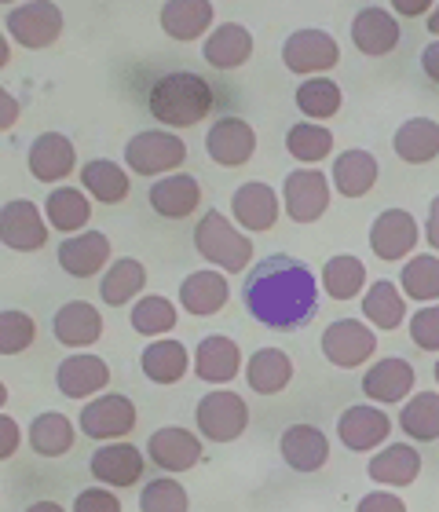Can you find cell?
I'll use <instances>...</instances> for the list:
<instances>
[{
  "label": "cell",
  "mask_w": 439,
  "mask_h": 512,
  "mask_svg": "<svg viewBox=\"0 0 439 512\" xmlns=\"http://www.w3.org/2000/svg\"><path fill=\"white\" fill-rule=\"evenodd\" d=\"M8 63H11V44H8V37L0 33V70H4Z\"/></svg>",
  "instance_id": "cell-57"
},
{
  "label": "cell",
  "mask_w": 439,
  "mask_h": 512,
  "mask_svg": "<svg viewBox=\"0 0 439 512\" xmlns=\"http://www.w3.org/2000/svg\"><path fill=\"white\" fill-rule=\"evenodd\" d=\"M150 118L169 128H191L205 121V114L213 110V85L202 74L191 70H172V74L158 77L147 96Z\"/></svg>",
  "instance_id": "cell-2"
},
{
  "label": "cell",
  "mask_w": 439,
  "mask_h": 512,
  "mask_svg": "<svg viewBox=\"0 0 439 512\" xmlns=\"http://www.w3.org/2000/svg\"><path fill=\"white\" fill-rule=\"evenodd\" d=\"M363 315L374 330H399V326L407 322V300H403V293L396 289V282H385V278H381V282H374V286L366 289Z\"/></svg>",
  "instance_id": "cell-38"
},
{
  "label": "cell",
  "mask_w": 439,
  "mask_h": 512,
  "mask_svg": "<svg viewBox=\"0 0 439 512\" xmlns=\"http://www.w3.org/2000/svg\"><path fill=\"white\" fill-rule=\"evenodd\" d=\"M8 33L15 37L19 48H30V52L52 48L63 33V11H59V4H48V0L19 4L8 15Z\"/></svg>",
  "instance_id": "cell-9"
},
{
  "label": "cell",
  "mask_w": 439,
  "mask_h": 512,
  "mask_svg": "<svg viewBox=\"0 0 439 512\" xmlns=\"http://www.w3.org/2000/svg\"><path fill=\"white\" fill-rule=\"evenodd\" d=\"M74 421L66 414H59V410H48V414L33 417L30 425V447L41 454V458H63V454H70V447H74Z\"/></svg>",
  "instance_id": "cell-39"
},
{
  "label": "cell",
  "mask_w": 439,
  "mask_h": 512,
  "mask_svg": "<svg viewBox=\"0 0 439 512\" xmlns=\"http://www.w3.org/2000/svg\"><path fill=\"white\" fill-rule=\"evenodd\" d=\"M19 114H22L19 99L11 96L8 88H0V132H8V128L19 125Z\"/></svg>",
  "instance_id": "cell-52"
},
{
  "label": "cell",
  "mask_w": 439,
  "mask_h": 512,
  "mask_svg": "<svg viewBox=\"0 0 439 512\" xmlns=\"http://www.w3.org/2000/svg\"><path fill=\"white\" fill-rule=\"evenodd\" d=\"M429 30L439 37V4H436V11H432V15H429Z\"/></svg>",
  "instance_id": "cell-58"
},
{
  "label": "cell",
  "mask_w": 439,
  "mask_h": 512,
  "mask_svg": "<svg viewBox=\"0 0 439 512\" xmlns=\"http://www.w3.org/2000/svg\"><path fill=\"white\" fill-rule=\"evenodd\" d=\"M55 384H59V392L66 399H92V395H99L110 384V366L92 352L70 355L55 370Z\"/></svg>",
  "instance_id": "cell-21"
},
{
  "label": "cell",
  "mask_w": 439,
  "mask_h": 512,
  "mask_svg": "<svg viewBox=\"0 0 439 512\" xmlns=\"http://www.w3.org/2000/svg\"><path fill=\"white\" fill-rule=\"evenodd\" d=\"M282 205H286L290 220L315 224L330 209V180L319 169H293L282 183Z\"/></svg>",
  "instance_id": "cell-10"
},
{
  "label": "cell",
  "mask_w": 439,
  "mask_h": 512,
  "mask_svg": "<svg viewBox=\"0 0 439 512\" xmlns=\"http://www.w3.org/2000/svg\"><path fill=\"white\" fill-rule=\"evenodd\" d=\"M333 187H337V194H344V198H363V194L374 191L377 183V158L370 154V150H344V154H337V161H333Z\"/></svg>",
  "instance_id": "cell-32"
},
{
  "label": "cell",
  "mask_w": 439,
  "mask_h": 512,
  "mask_svg": "<svg viewBox=\"0 0 439 512\" xmlns=\"http://www.w3.org/2000/svg\"><path fill=\"white\" fill-rule=\"evenodd\" d=\"M143 286H147V267L132 256H121L103 271V282H99V300L107 308H125L132 300L140 297Z\"/></svg>",
  "instance_id": "cell-31"
},
{
  "label": "cell",
  "mask_w": 439,
  "mask_h": 512,
  "mask_svg": "<svg viewBox=\"0 0 439 512\" xmlns=\"http://www.w3.org/2000/svg\"><path fill=\"white\" fill-rule=\"evenodd\" d=\"M366 476L381 487H410V483L421 476V454L418 447L410 443H396V447H385L381 454L370 458L366 465Z\"/></svg>",
  "instance_id": "cell-29"
},
{
  "label": "cell",
  "mask_w": 439,
  "mask_h": 512,
  "mask_svg": "<svg viewBox=\"0 0 439 512\" xmlns=\"http://www.w3.org/2000/svg\"><path fill=\"white\" fill-rule=\"evenodd\" d=\"M414 366L407 363V359H399V355H392V359H381V363H374L370 370H366L363 377V392L366 399H374V403H403L410 395V388H414Z\"/></svg>",
  "instance_id": "cell-26"
},
{
  "label": "cell",
  "mask_w": 439,
  "mask_h": 512,
  "mask_svg": "<svg viewBox=\"0 0 439 512\" xmlns=\"http://www.w3.org/2000/svg\"><path fill=\"white\" fill-rule=\"evenodd\" d=\"M187 158V143L176 132L165 128H147L125 143V165L136 176H165V172L180 169Z\"/></svg>",
  "instance_id": "cell-4"
},
{
  "label": "cell",
  "mask_w": 439,
  "mask_h": 512,
  "mask_svg": "<svg viewBox=\"0 0 439 512\" xmlns=\"http://www.w3.org/2000/svg\"><path fill=\"white\" fill-rule=\"evenodd\" d=\"M399 428L414 443H436L439 439V392H418L410 395L399 410Z\"/></svg>",
  "instance_id": "cell-40"
},
{
  "label": "cell",
  "mask_w": 439,
  "mask_h": 512,
  "mask_svg": "<svg viewBox=\"0 0 439 512\" xmlns=\"http://www.w3.org/2000/svg\"><path fill=\"white\" fill-rule=\"evenodd\" d=\"M399 282L410 300H439V256H414L399 271Z\"/></svg>",
  "instance_id": "cell-45"
},
{
  "label": "cell",
  "mask_w": 439,
  "mask_h": 512,
  "mask_svg": "<svg viewBox=\"0 0 439 512\" xmlns=\"http://www.w3.org/2000/svg\"><path fill=\"white\" fill-rule=\"evenodd\" d=\"M322 355L341 370L363 366L377 352V333L359 319H337L322 330Z\"/></svg>",
  "instance_id": "cell-8"
},
{
  "label": "cell",
  "mask_w": 439,
  "mask_h": 512,
  "mask_svg": "<svg viewBox=\"0 0 439 512\" xmlns=\"http://www.w3.org/2000/svg\"><path fill=\"white\" fill-rule=\"evenodd\" d=\"M399 22L388 8H363L352 19V44L363 55H388L399 44Z\"/></svg>",
  "instance_id": "cell-25"
},
{
  "label": "cell",
  "mask_w": 439,
  "mask_h": 512,
  "mask_svg": "<svg viewBox=\"0 0 439 512\" xmlns=\"http://www.w3.org/2000/svg\"><path fill=\"white\" fill-rule=\"evenodd\" d=\"M436 381H439V359H436Z\"/></svg>",
  "instance_id": "cell-60"
},
{
  "label": "cell",
  "mask_w": 439,
  "mask_h": 512,
  "mask_svg": "<svg viewBox=\"0 0 439 512\" xmlns=\"http://www.w3.org/2000/svg\"><path fill=\"white\" fill-rule=\"evenodd\" d=\"M132 330L143 337H165L169 330H176V308L165 297H143L132 308Z\"/></svg>",
  "instance_id": "cell-44"
},
{
  "label": "cell",
  "mask_w": 439,
  "mask_h": 512,
  "mask_svg": "<svg viewBox=\"0 0 439 512\" xmlns=\"http://www.w3.org/2000/svg\"><path fill=\"white\" fill-rule=\"evenodd\" d=\"M22 447V432L15 425V417L0 414V461L15 458V450Z\"/></svg>",
  "instance_id": "cell-51"
},
{
  "label": "cell",
  "mask_w": 439,
  "mask_h": 512,
  "mask_svg": "<svg viewBox=\"0 0 439 512\" xmlns=\"http://www.w3.org/2000/svg\"><path fill=\"white\" fill-rule=\"evenodd\" d=\"M26 165H30L33 180L63 183L77 165V150H74V143L63 136V132H41V136L30 143Z\"/></svg>",
  "instance_id": "cell-16"
},
{
  "label": "cell",
  "mask_w": 439,
  "mask_h": 512,
  "mask_svg": "<svg viewBox=\"0 0 439 512\" xmlns=\"http://www.w3.org/2000/svg\"><path fill=\"white\" fill-rule=\"evenodd\" d=\"M355 512H407V502L392 491H374L355 505Z\"/></svg>",
  "instance_id": "cell-50"
},
{
  "label": "cell",
  "mask_w": 439,
  "mask_h": 512,
  "mask_svg": "<svg viewBox=\"0 0 439 512\" xmlns=\"http://www.w3.org/2000/svg\"><path fill=\"white\" fill-rule=\"evenodd\" d=\"M140 414H136V406H132L129 395H118V392H103L96 395L92 403H85L81 417H77V425L85 432L88 439H121L129 436L132 428H136Z\"/></svg>",
  "instance_id": "cell-7"
},
{
  "label": "cell",
  "mask_w": 439,
  "mask_h": 512,
  "mask_svg": "<svg viewBox=\"0 0 439 512\" xmlns=\"http://www.w3.org/2000/svg\"><path fill=\"white\" fill-rule=\"evenodd\" d=\"M410 341L425 352H439V304H429L410 315Z\"/></svg>",
  "instance_id": "cell-48"
},
{
  "label": "cell",
  "mask_w": 439,
  "mask_h": 512,
  "mask_svg": "<svg viewBox=\"0 0 439 512\" xmlns=\"http://www.w3.org/2000/svg\"><path fill=\"white\" fill-rule=\"evenodd\" d=\"M110 260V238L103 231H81L59 246V267L74 278H92Z\"/></svg>",
  "instance_id": "cell-27"
},
{
  "label": "cell",
  "mask_w": 439,
  "mask_h": 512,
  "mask_svg": "<svg viewBox=\"0 0 439 512\" xmlns=\"http://www.w3.org/2000/svg\"><path fill=\"white\" fill-rule=\"evenodd\" d=\"M344 103V92L337 81L330 77H308L304 85L297 88V107L304 118L311 121H330Z\"/></svg>",
  "instance_id": "cell-42"
},
{
  "label": "cell",
  "mask_w": 439,
  "mask_h": 512,
  "mask_svg": "<svg viewBox=\"0 0 439 512\" xmlns=\"http://www.w3.org/2000/svg\"><path fill=\"white\" fill-rule=\"evenodd\" d=\"M81 187H85V194H92L96 202L118 205V202H125V198H129L132 180H129V172L121 169L118 161L96 158V161H88V165H81Z\"/></svg>",
  "instance_id": "cell-35"
},
{
  "label": "cell",
  "mask_w": 439,
  "mask_h": 512,
  "mask_svg": "<svg viewBox=\"0 0 439 512\" xmlns=\"http://www.w3.org/2000/svg\"><path fill=\"white\" fill-rule=\"evenodd\" d=\"M37 341V322L26 311H0V355H19Z\"/></svg>",
  "instance_id": "cell-47"
},
{
  "label": "cell",
  "mask_w": 439,
  "mask_h": 512,
  "mask_svg": "<svg viewBox=\"0 0 439 512\" xmlns=\"http://www.w3.org/2000/svg\"><path fill=\"white\" fill-rule=\"evenodd\" d=\"M194 249L220 271H246L253 260V242L224 213H205L194 224Z\"/></svg>",
  "instance_id": "cell-3"
},
{
  "label": "cell",
  "mask_w": 439,
  "mask_h": 512,
  "mask_svg": "<svg viewBox=\"0 0 439 512\" xmlns=\"http://www.w3.org/2000/svg\"><path fill=\"white\" fill-rule=\"evenodd\" d=\"M205 150L216 165L224 169H238L257 154V132L242 118H220L209 132H205Z\"/></svg>",
  "instance_id": "cell-12"
},
{
  "label": "cell",
  "mask_w": 439,
  "mask_h": 512,
  "mask_svg": "<svg viewBox=\"0 0 439 512\" xmlns=\"http://www.w3.org/2000/svg\"><path fill=\"white\" fill-rule=\"evenodd\" d=\"M194 425H198V432H202L209 443H235L249 425V406L238 392L216 388V392L198 399Z\"/></svg>",
  "instance_id": "cell-5"
},
{
  "label": "cell",
  "mask_w": 439,
  "mask_h": 512,
  "mask_svg": "<svg viewBox=\"0 0 439 512\" xmlns=\"http://www.w3.org/2000/svg\"><path fill=\"white\" fill-rule=\"evenodd\" d=\"M282 63L300 77H322L341 63V48L326 30H297L282 44Z\"/></svg>",
  "instance_id": "cell-6"
},
{
  "label": "cell",
  "mask_w": 439,
  "mask_h": 512,
  "mask_svg": "<svg viewBox=\"0 0 439 512\" xmlns=\"http://www.w3.org/2000/svg\"><path fill=\"white\" fill-rule=\"evenodd\" d=\"M74 512H121V502L107 487H85L74 498Z\"/></svg>",
  "instance_id": "cell-49"
},
{
  "label": "cell",
  "mask_w": 439,
  "mask_h": 512,
  "mask_svg": "<svg viewBox=\"0 0 439 512\" xmlns=\"http://www.w3.org/2000/svg\"><path fill=\"white\" fill-rule=\"evenodd\" d=\"M392 147H396V158L407 165H429L439 154V125L432 118L403 121L392 136Z\"/></svg>",
  "instance_id": "cell-34"
},
{
  "label": "cell",
  "mask_w": 439,
  "mask_h": 512,
  "mask_svg": "<svg viewBox=\"0 0 439 512\" xmlns=\"http://www.w3.org/2000/svg\"><path fill=\"white\" fill-rule=\"evenodd\" d=\"M392 8H396L399 15H421V11L432 8V4H429V0H396Z\"/></svg>",
  "instance_id": "cell-55"
},
{
  "label": "cell",
  "mask_w": 439,
  "mask_h": 512,
  "mask_svg": "<svg viewBox=\"0 0 439 512\" xmlns=\"http://www.w3.org/2000/svg\"><path fill=\"white\" fill-rule=\"evenodd\" d=\"M246 311L268 330H297L319 311V282L297 256H264L246 278Z\"/></svg>",
  "instance_id": "cell-1"
},
{
  "label": "cell",
  "mask_w": 439,
  "mask_h": 512,
  "mask_svg": "<svg viewBox=\"0 0 439 512\" xmlns=\"http://www.w3.org/2000/svg\"><path fill=\"white\" fill-rule=\"evenodd\" d=\"M337 436L348 450L355 454H366V450L381 447L388 436H392V417L381 410V406H348L337 421Z\"/></svg>",
  "instance_id": "cell-13"
},
{
  "label": "cell",
  "mask_w": 439,
  "mask_h": 512,
  "mask_svg": "<svg viewBox=\"0 0 439 512\" xmlns=\"http://www.w3.org/2000/svg\"><path fill=\"white\" fill-rule=\"evenodd\" d=\"M0 242L15 253H37L48 242V220L30 198L0 205Z\"/></svg>",
  "instance_id": "cell-11"
},
{
  "label": "cell",
  "mask_w": 439,
  "mask_h": 512,
  "mask_svg": "<svg viewBox=\"0 0 439 512\" xmlns=\"http://www.w3.org/2000/svg\"><path fill=\"white\" fill-rule=\"evenodd\" d=\"M231 300V282L220 271H191L180 282V304L194 319H209L216 311H224Z\"/></svg>",
  "instance_id": "cell-23"
},
{
  "label": "cell",
  "mask_w": 439,
  "mask_h": 512,
  "mask_svg": "<svg viewBox=\"0 0 439 512\" xmlns=\"http://www.w3.org/2000/svg\"><path fill=\"white\" fill-rule=\"evenodd\" d=\"M44 220H48V227L74 238V231H81L92 220V202L77 187H55L44 202Z\"/></svg>",
  "instance_id": "cell-37"
},
{
  "label": "cell",
  "mask_w": 439,
  "mask_h": 512,
  "mask_svg": "<svg viewBox=\"0 0 439 512\" xmlns=\"http://www.w3.org/2000/svg\"><path fill=\"white\" fill-rule=\"evenodd\" d=\"M246 381L257 395H279L293 381V359L282 348H260L249 355Z\"/></svg>",
  "instance_id": "cell-33"
},
{
  "label": "cell",
  "mask_w": 439,
  "mask_h": 512,
  "mask_svg": "<svg viewBox=\"0 0 439 512\" xmlns=\"http://www.w3.org/2000/svg\"><path fill=\"white\" fill-rule=\"evenodd\" d=\"M52 333L55 341L66 344V348H92L103 337V315L85 300H70V304L55 311Z\"/></svg>",
  "instance_id": "cell-24"
},
{
  "label": "cell",
  "mask_w": 439,
  "mask_h": 512,
  "mask_svg": "<svg viewBox=\"0 0 439 512\" xmlns=\"http://www.w3.org/2000/svg\"><path fill=\"white\" fill-rule=\"evenodd\" d=\"M8 403V388H4V381H0V406Z\"/></svg>",
  "instance_id": "cell-59"
},
{
  "label": "cell",
  "mask_w": 439,
  "mask_h": 512,
  "mask_svg": "<svg viewBox=\"0 0 439 512\" xmlns=\"http://www.w3.org/2000/svg\"><path fill=\"white\" fill-rule=\"evenodd\" d=\"M286 150L297 161H304V165H315V161H322L333 150V132L326 125H308V121L293 125L286 132Z\"/></svg>",
  "instance_id": "cell-43"
},
{
  "label": "cell",
  "mask_w": 439,
  "mask_h": 512,
  "mask_svg": "<svg viewBox=\"0 0 439 512\" xmlns=\"http://www.w3.org/2000/svg\"><path fill=\"white\" fill-rule=\"evenodd\" d=\"M213 26V4L209 0H169L161 4V30L172 41H198Z\"/></svg>",
  "instance_id": "cell-30"
},
{
  "label": "cell",
  "mask_w": 439,
  "mask_h": 512,
  "mask_svg": "<svg viewBox=\"0 0 439 512\" xmlns=\"http://www.w3.org/2000/svg\"><path fill=\"white\" fill-rule=\"evenodd\" d=\"M143 469H147V458L132 443L99 447L88 461V472L99 480V487H132L143 480Z\"/></svg>",
  "instance_id": "cell-17"
},
{
  "label": "cell",
  "mask_w": 439,
  "mask_h": 512,
  "mask_svg": "<svg viewBox=\"0 0 439 512\" xmlns=\"http://www.w3.org/2000/svg\"><path fill=\"white\" fill-rule=\"evenodd\" d=\"M279 450L293 472H319L330 461V439L315 425H290L282 432Z\"/></svg>",
  "instance_id": "cell-22"
},
{
  "label": "cell",
  "mask_w": 439,
  "mask_h": 512,
  "mask_svg": "<svg viewBox=\"0 0 439 512\" xmlns=\"http://www.w3.org/2000/svg\"><path fill=\"white\" fill-rule=\"evenodd\" d=\"M205 63L216 66V70H238V66L249 63L253 55V33L238 22H220L202 44Z\"/></svg>",
  "instance_id": "cell-28"
},
{
  "label": "cell",
  "mask_w": 439,
  "mask_h": 512,
  "mask_svg": "<svg viewBox=\"0 0 439 512\" xmlns=\"http://www.w3.org/2000/svg\"><path fill=\"white\" fill-rule=\"evenodd\" d=\"M418 246V220L407 209H385L370 224V249L381 260H403Z\"/></svg>",
  "instance_id": "cell-20"
},
{
  "label": "cell",
  "mask_w": 439,
  "mask_h": 512,
  "mask_svg": "<svg viewBox=\"0 0 439 512\" xmlns=\"http://www.w3.org/2000/svg\"><path fill=\"white\" fill-rule=\"evenodd\" d=\"M147 458L161 472H187L202 461V439L194 436L191 428H180V425L158 428L147 439Z\"/></svg>",
  "instance_id": "cell-14"
},
{
  "label": "cell",
  "mask_w": 439,
  "mask_h": 512,
  "mask_svg": "<svg viewBox=\"0 0 439 512\" xmlns=\"http://www.w3.org/2000/svg\"><path fill=\"white\" fill-rule=\"evenodd\" d=\"M140 366H143V377L154 384H176L183 381L187 374V348L180 341H172V337H161V341H150L140 355Z\"/></svg>",
  "instance_id": "cell-36"
},
{
  "label": "cell",
  "mask_w": 439,
  "mask_h": 512,
  "mask_svg": "<svg viewBox=\"0 0 439 512\" xmlns=\"http://www.w3.org/2000/svg\"><path fill=\"white\" fill-rule=\"evenodd\" d=\"M366 286V267L359 256H330L326 267H322V289L330 293L333 300H352L359 297Z\"/></svg>",
  "instance_id": "cell-41"
},
{
  "label": "cell",
  "mask_w": 439,
  "mask_h": 512,
  "mask_svg": "<svg viewBox=\"0 0 439 512\" xmlns=\"http://www.w3.org/2000/svg\"><path fill=\"white\" fill-rule=\"evenodd\" d=\"M421 70H425V77L429 81H436L439 85V41H432L425 52H421Z\"/></svg>",
  "instance_id": "cell-53"
},
{
  "label": "cell",
  "mask_w": 439,
  "mask_h": 512,
  "mask_svg": "<svg viewBox=\"0 0 439 512\" xmlns=\"http://www.w3.org/2000/svg\"><path fill=\"white\" fill-rule=\"evenodd\" d=\"M26 512H66V509L59 502H33Z\"/></svg>",
  "instance_id": "cell-56"
},
{
  "label": "cell",
  "mask_w": 439,
  "mask_h": 512,
  "mask_svg": "<svg viewBox=\"0 0 439 512\" xmlns=\"http://www.w3.org/2000/svg\"><path fill=\"white\" fill-rule=\"evenodd\" d=\"M150 209L165 220H187V216L202 205V183L194 180L191 172H172L161 176L158 183H150Z\"/></svg>",
  "instance_id": "cell-18"
},
{
  "label": "cell",
  "mask_w": 439,
  "mask_h": 512,
  "mask_svg": "<svg viewBox=\"0 0 439 512\" xmlns=\"http://www.w3.org/2000/svg\"><path fill=\"white\" fill-rule=\"evenodd\" d=\"M425 238H429V246L439 253V194L432 198V205H429V220H425Z\"/></svg>",
  "instance_id": "cell-54"
},
{
  "label": "cell",
  "mask_w": 439,
  "mask_h": 512,
  "mask_svg": "<svg viewBox=\"0 0 439 512\" xmlns=\"http://www.w3.org/2000/svg\"><path fill=\"white\" fill-rule=\"evenodd\" d=\"M231 216H235L238 227H246L249 235L271 231L275 220H279V194H275V187H268V183L260 180L242 183L231 194Z\"/></svg>",
  "instance_id": "cell-15"
},
{
  "label": "cell",
  "mask_w": 439,
  "mask_h": 512,
  "mask_svg": "<svg viewBox=\"0 0 439 512\" xmlns=\"http://www.w3.org/2000/svg\"><path fill=\"white\" fill-rule=\"evenodd\" d=\"M242 374V348L231 337H202L194 348V377L205 384H231Z\"/></svg>",
  "instance_id": "cell-19"
},
{
  "label": "cell",
  "mask_w": 439,
  "mask_h": 512,
  "mask_svg": "<svg viewBox=\"0 0 439 512\" xmlns=\"http://www.w3.org/2000/svg\"><path fill=\"white\" fill-rule=\"evenodd\" d=\"M191 502H187V491L183 483L161 476V480H150L140 491V512H187Z\"/></svg>",
  "instance_id": "cell-46"
}]
</instances>
